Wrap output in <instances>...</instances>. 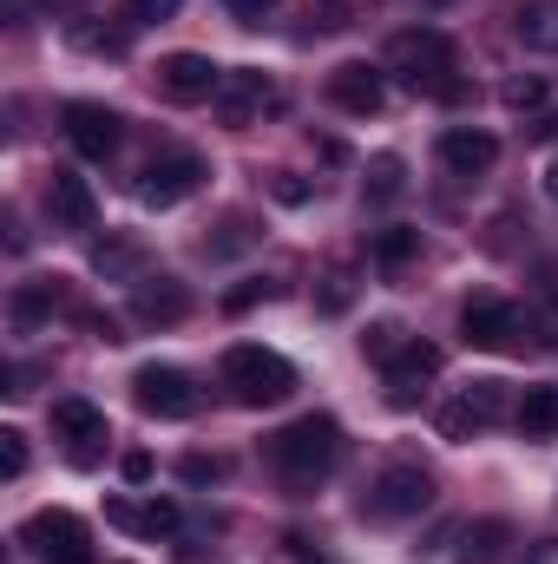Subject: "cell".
I'll return each mask as SVG.
<instances>
[{
    "label": "cell",
    "instance_id": "cell-32",
    "mask_svg": "<svg viewBox=\"0 0 558 564\" xmlns=\"http://www.w3.org/2000/svg\"><path fill=\"white\" fill-rule=\"evenodd\" d=\"M348 295H355V289H348V276H329V282H322V308H329V315H342V308H348Z\"/></svg>",
    "mask_w": 558,
    "mask_h": 564
},
{
    "label": "cell",
    "instance_id": "cell-31",
    "mask_svg": "<svg viewBox=\"0 0 558 564\" xmlns=\"http://www.w3.org/2000/svg\"><path fill=\"white\" fill-rule=\"evenodd\" d=\"M184 479H191V486H204V479H224V459H204V453H191V459H184Z\"/></svg>",
    "mask_w": 558,
    "mask_h": 564
},
{
    "label": "cell",
    "instance_id": "cell-18",
    "mask_svg": "<svg viewBox=\"0 0 558 564\" xmlns=\"http://www.w3.org/2000/svg\"><path fill=\"white\" fill-rule=\"evenodd\" d=\"M184 308H191L184 282H171V276H139V282H132V315H139V322H151V328L184 322Z\"/></svg>",
    "mask_w": 558,
    "mask_h": 564
},
{
    "label": "cell",
    "instance_id": "cell-29",
    "mask_svg": "<svg viewBox=\"0 0 558 564\" xmlns=\"http://www.w3.org/2000/svg\"><path fill=\"white\" fill-rule=\"evenodd\" d=\"M0 473H7V479H20V473H26V433H20V426H7V433H0Z\"/></svg>",
    "mask_w": 558,
    "mask_h": 564
},
{
    "label": "cell",
    "instance_id": "cell-36",
    "mask_svg": "<svg viewBox=\"0 0 558 564\" xmlns=\"http://www.w3.org/2000/svg\"><path fill=\"white\" fill-rule=\"evenodd\" d=\"M526 564H558V539H539V545L526 552Z\"/></svg>",
    "mask_w": 558,
    "mask_h": 564
},
{
    "label": "cell",
    "instance_id": "cell-2",
    "mask_svg": "<svg viewBox=\"0 0 558 564\" xmlns=\"http://www.w3.org/2000/svg\"><path fill=\"white\" fill-rule=\"evenodd\" d=\"M342 453H348V440H342V426L329 421V414H302V421H289L270 440V459H277V473L296 492H315L342 466Z\"/></svg>",
    "mask_w": 558,
    "mask_h": 564
},
{
    "label": "cell",
    "instance_id": "cell-13",
    "mask_svg": "<svg viewBox=\"0 0 558 564\" xmlns=\"http://www.w3.org/2000/svg\"><path fill=\"white\" fill-rule=\"evenodd\" d=\"M329 99H335L348 119H375L382 99H388V79H382V66H368V59H342V66L329 73Z\"/></svg>",
    "mask_w": 558,
    "mask_h": 564
},
{
    "label": "cell",
    "instance_id": "cell-17",
    "mask_svg": "<svg viewBox=\"0 0 558 564\" xmlns=\"http://www.w3.org/2000/svg\"><path fill=\"white\" fill-rule=\"evenodd\" d=\"M382 375H388V401H395V408H408L420 388L440 375V348H433V341H408V348H401Z\"/></svg>",
    "mask_w": 558,
    "mask_h": 564
},
{
    "label": "cell",
    "instance_id": "cell-23",
    "mask_svg": "<svg viewBox=\"0 0 558 564\" xmlns=\"http://www.w3.org/2000/svg\"><path fill=\"white\" fill-rule=\"evenodd\" d=\"M519 433H526V440H552L558 433V388H526V401H519Z\"/></svg>",
    "mask_w": 558,
    "mask_h": 564
},
{
    "label": "cell",
    "instance_id": "cell-1",
    "mask_svg": "<svg viewBox=\"0 0 558 564\" xmlns=\"http://www.w3.org/2000/svg\"><path fill=\"white\" fill-rule=\"evenodd\" d=\"M388 73L408 86V93H427V99H466V79H460V53L440 26H408L388 40Z\"/></svg>",
    "mask_w": 558,
    "mask_h": 564
},
{
    "label": "cell",
    "instance_id": "cell-22",
    "mask_svg": "<svg viewBox=\"0 0 558 564\" xmlns=\"http://www.w3.org/2000/svg\"><path fill=\"white\" fill-rule=\"evenodd\" d=\"M506 545H513V525L506 519H480V525L460 532V564H500Z\"/></svg>",
    "mask_w": 558,
    "mask_h": 564
},
{
    "label": "cell",
    "instance_id": "cell-27",
    "mask_svg": "<svg viewBox=\"0 0 558 564\" xmlns=\"http://www.w3.org/2000/svg\"><path fill=\"white\" fill-rule=\"evenodd\" d=\"M401 348H408V335H401L395 322H368V335H362V355H368V361H382V368H388Z\"/></svg>",
    "mask_w": 558,
    "mask_h": 564
},
{
    "label": "cell",
    "instance_id": "cell-10",
    "mask_svg": "<svg viewBox=\"0 0 558 564\" xmlns=\"http://www.w3.org/2000/svg\"><path fill=\"white\" fill-rule=\"evenodd\" d=\"M433 506V479H427V466H388L375 486H368V512L375 519H415V512H427Z\"/></svg>",
    "mask_w": 558,
    "mask_h": 564
},
{
    "label": "cell",
    "instance_id": "cell-7",
    "mask_svg": "<svg viewBox=\"0 0 558 564\" xmlns=\"http://www.w3.org/2000/svg\"><path fill=\"white\" fill-rule=\"evenodd\" d=\"M217 86H224V66L211 53H164L158 59V93L171 106H204V99H217Z\"/></svg>",
    "mask_w": 558,
    "mask_h": 564
},
{
    "label": "cell",
    "instance_id": "cell-6",
    "mask_svg": "<svg viewBox=\"0 0 558 564\" xmlns=\"http://www.w3.org/2000/svg\"><path fill=\"white\" fill-rule=\"evenodd\" d=\"M132 401H139L144 414H158V421H191L204 408L197 381L184 368H171V361H144L139 375H132Z\"/></svg>",
    "mask_w": 558,
    "mask_h": 564
},
{
    "label": "cell",
    "instance_id": "cell-35",
    "mask_svg": "<svg viewBox=\"0 0 558 564\" xmlns=\"http://www.w3.org/2000/svg\"><path fill=\"white\" fill-rule=\"evenodd\" d=\"M533 139H539V144L558 139V112H539V119H533Z\"/></svg>",
    "mask_w": 558,
    "mask_h": 564
},
{
    "label": "cell",
    "instance_id": "cell-8",
    "mask_svg": "<svg viewBox=\"0 0 558 564\" xmlns=\"http://www.w3.org/2000/svg\"><path fill=\"white\" fill-rule=\"evenodd\" d=\"M204 177H211V171H204V158H197V151H164V158H151V164H144L139 197L151 204V210H171V204H184Z\"/></svg>",
    "mask_w": 558,
    "mask_h": 564
},
{
    "label": "cell",
    "instance_id": "cell-5",
    "mask_svg": "<svg viewBox=\"0 0 558 564\" xmlns=\"http://www.w3.org/2000/svg\"><path fill=\"white\" fill-rule=\"evenodd\" d=\"M460 335H466L473 348H493V355H506V348H526V335H533V315H526L519 302H506V295H473V302L460 308Z\"/></svg>",
    "mask_w": 558,
    "mask_h": 564
},
{
    "label": "cell",
    "instance_id": "cell-25",
    "mask_svg": "<svg viewBox=\"0 0 558 564\" xmlns=\"http://www.w3.org/2000/svg\"><path fill=\"white\" fill-rule=\"evenodd\" d=\"M401 191H408V164H401L395 151H382V158L368 164V197L388 204V197H401Z\"/></svg>",
    "mask_w": 558,
    "mask_h": 564
},
{
    "label": "cell",
    "instance_id": "cell-20",
    "mask_svg": "<svg viewBox=\"0 0 558 564\" xmlns=\"http://www.w3.org/2000/svg\"><path fill=\"white\" fill-rule=\"evenodd\" d=\"M513 40L533 53H558V0H519L513 7Z\"/></svg>",
    "mask_w": 558,
    "mask_h": 564
},
{
    "label": "cell",
    "instance_id": "cell-16",
    "mask_svg": "<svg viewBox=\"0 0 558 564\" xmlns=\"http://www.w3.org/2000/svg\"><path fill=\"white\" fill-rule=\"evenodd\" d=\"M46 210H53L60 230H93V224H99V197H93V184L73 177V171H53V184H46Z\"/></svg>",
    "mask_w": 558,
    "mask_h": 564
},
{
    "label": "cell",
    "instance_id": "cell-9",
    "mask_svg": "<svg viewBox=\"0 0 558 564\" xmlns=\"http://www.w3.org/2000/svg\"><path fill=\"white\" fill-rule=\"evenodd\" d=\"M270 106H277V86H270V73H257V66H230L224 86H217V99H211V112H217L224 126H257Z\"/></svg>",
    "mask_w": 558,
    "mask_h": 564
},
{
    "label": "cell",
    "instance_id": "cell-14",
    "mask_svg": "<svg viewBox=\"0 0 558 564\" xmlns=\"http://www.w3.org/2000/svg\"><path fill=\"white\" fill-rule=\"evenodd\" d=\"M66 139H73V151L79 158H93V164H106L112 151H119V112L112 106H93V99H73L66 112Z\"/></svg>",
    "mask_w": 558,
    "mask_h": 564
},
{
    "label": "cell",
    "instance_id": "cell-4",
    "mask_svg": "<svg viewBox=\"0 0 558 564\" xmlns=\"http://www.w3.org/2000/svg\"><path fill=\"white\" fill-rule=\"evenodd\" d=\"M20 545L40 564H93V532H86V519L66 512V506H40V512L20 525Z\"/></svg>",
    "mask_w": 558,
    "mask_h": 564
},
{
    "label": "cell",
    "instance_id": "cell-3",
    "mask_svg": "<svg viewBox=\"0 0 558 564\" xmlns=\"http://www.w3.org/2000/svg\"><path fill=\"white\" fill-rule=\"evenodd\" d=\"M224 388H230V401H244V408H277L296 394V368L282 361L277 348H264V341H237L230 355H224Z\"/></svg>",
    "mask_w": 558,
    "mask_h": 564
},
{
    "label": "cell",
    "instance_id": "cell-30",
    "mask_svg": "<svg viewBox=\"0 0 558 564\" xmlns=\"http://www.w3.org/2000/svg\"><path fill=\"white\" fill-rule=\"evenodd\" d=\"M184 0H126V20H139V26H151V20H171Z\"/></svg>",
    "mask_w": 558,
    "mask_h": 564
},
{
    "label": "cell",
    "instance_id": "cell-11",
    "mask_svg": "<svg viewBox=\"0 0 558 564\" xmlns=\"http://www.w3.org/2000/svg\"><path fill=\"white\" fill-rule=\"evenodd\" d=\"M500 414H506V381H466V388L440 408V433H447V440H473V433H486Z\"/></svg>",
    "mask_w": 558,
    "mask_h": 564
},
{
    "label": "cell",
    "instance_id": "cell-24",
    "mask_svg": "<svg viewBox=\"0 0 558 564\" xmlns=\"http://www.w3.org/2000/svg\"><path fill=\"white\" fill-rule=\"evenodd\" d=\"M368 250H375V263H382V270H401L408 257H420V230H401V224H395V230H382Z\"/></svg>",
    "mask_w": 558,
    "mask_h": 564
},
{
    "label": "cell",
    "instance_id": "cell-33",
    "mask_svg": "<svg viewBox=\"0 0 558 564\" xmlns=\"http://www.w3.org/2000/svg\"><path fill=\"white\" fill-rule=\"evenodd\" d=\"M224 7H230V13H244V20H264L270 7H282V0H224Z\"/></svg>",
    "mask_w": 558,
    "mask_h": 564
},
{
    "label": "cell",
    "instance_id": "cell-26",
    "mask_svg": "<svg viewBox=\"0 0 558 564\" xmlns=\"http://www.w3.org/2000/svg\"><path fill=\"white\" fill-rule=\"evenodd\" d=\"M139 263H144V250H139V243H126V237L93 250V270H99V276H132Z\"/></svg>",
    "mask_w": 558,
    "mask_h": 564
},
{
    "label": "cell",
    "instance_id": "cell-38",
    "mask_svg": "<svg viewBox=\"0 0 558 564\" xmlns=\"http://www.w3.org/2000/svg\"><path fill=\"white\" fill-rule=\"evenodd\" d=\"M546 191H552V197H558V164H552V171H546Z\"/></svg>",
    "mask_w": 558,
    "mask_h": 564
},
{
    "label": "cell",
    "instance_id": "cell-12",
    "mask_svg": "<svg viewBox=\"0 0 558 564\" xmlns=\"http://www.w3.org/2000/svg\"><path fill=\"white\" fill-rule=\"evenodd\" d=\"M53 440H66L73 466H93V459H99V446L112 440V426H106V408H93V401H79V394L53 401Z\"/></svg>",
    "mask_w": 558,
    "mask_h": 564
},
{
    "label": "cell",
    "instance_id": "cell-21",
    "mask_svg": "<svg viewBox=\"0 0 558 564\" xmlns=\"http://www.w3.org/2000/svg\"><path fill=\"white\" fill-rule=\"evenodd\" d=\"M60 302H66L60 276H53V282H20V289H13V302H7V315H13V328H20V335H33Z\"/></svg>",
    "mask_w": 558,
    "mask_h": 564
},
{
    "label": "cell",
    "instance_id": "cell-37",
    "mask_svg": "<svg viewBox=\"0 0 558 564\" xmlns=\"http://www.w3.org/2000/svg\"><path fill=\"white\" fill-rule=\"evenodd\" d=\"M277 197H282V204H302V197H309V191H302V184H296V177H277Z\"/></svg>",
    "mask_w": 558,
    "mask_h": 564
},
{
    "label": "cell",
    "instance_id": "cell-34",
    "mask_svg": "<svg viewBox=\"0 0 558 564\" xmlns=\"http://www.w3.org/2000/svg\"><path fill=\"white\" fill-rule=\"evenodd\" d=\"M126 479H132V486L151 479V453H126Z\"/></svg>",
    "mask_w": 558,
    "mask_h": 564
},
{
    "label": "cell",
    "instance_id": "cell-15",
    "mask_svg": "<svg viewBox=\"0 0 558 564\" xmlns=\"http://www.w3.org/2000/svg\"><path fill=\"white\" fill-rule=\"evenodd\" d=\"M440 164L453 177H480V171L500 164V139L480 132V126H453V132H440Z\"/></svg>",
    "mask_w": 558,
    "mask_h": 564
},
{
    "label": "cell",
    "instance_id": "cell-28",
    "mask_svg": "<svg viewBox=\"0 0 558 564\" xmlns=\"http://www.w3.org/2000/svg\"><path fill=\"white\" fill-rule=\"evenodd\" d=\"M500 99H506L513 112H539V106H546V79H539V73H519V79L500 86Z\"/></svg>",
    "mask_w": 558,
    "mask_h": 564
},
{
    "label": "cell",
    "instance_id": "cell-19",
    "mask_svg": "<svg viewBox=\"0 0 558 564\" xmlns=\"http://www.w3.org/2000/svg\"><path fill=\"white\" fill-rule=\"evenodd\" d=\"M106 519H112L119 532H139V539H171V532H178V506L158 499V492H151V499H112Z\"/></svg>",
    "mask_w": 558,
    "mask_h": 564
}]
</instances>
